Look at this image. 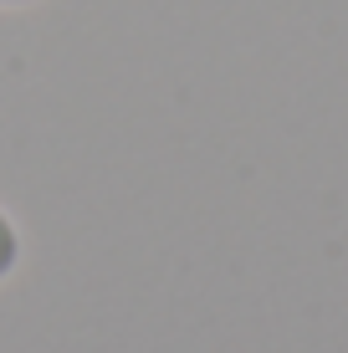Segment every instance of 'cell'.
<instances>
[{
    "label": "cell",
    "mask_w": 348,
    "mask_h": 353,
    "mask_svg": "<svg viewBox=\"0 0 348 353\" xmlns=\"http://www.w3.org/2000/svg\"><path fill=\"white\" fill-rule=\"evenodd\" d=\"M16 251H21V246H16V230H10V221L0 215V276L16 266Z\"/></svg>",
    "instance_id": "6da1fadb"
},
{
    "label": "cell",
    "mask_w": 348,
    "mask_h": 353,
    "mask_svg": "<svg viewBox=\"0 0 348 353\" xmlns=\"http://www.w3.org/2000/svg\"><path fill=\"white\" fill-rule=\"evenodd\" d=\"M0 6H26V0H0Z\"/></svg>",
    "instance_id": "7a4b0ae2"
}]
</instances>
